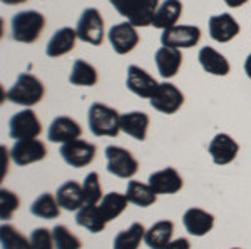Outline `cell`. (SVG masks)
<instances>
[{
	"mask_svg": "<svg viewBox=\"0 0 251 249\" xmlns=\"http://www.w3.org/2000/svg\"><path fill=\"white\" fill-rule=\"evenodd\" d=\"M89 131L96 137H116L121 131V114L114 107L102 102H94L87 112Z\"/></svg>",
	"mask_w": 251,
	"mask_h": 249,
	"instance_id": "cell-1",
	"label": "cell"
},
{
	"mask_svg": "<svg viewBox=\"0 0 251 249\" xmlns=\"http://www.w3.org/2000/svg\"><path fill=\"white\" fill-rule=\"evenodd\" d=\"M111 5L123 15L126 22L134 27L152 25L154 14L161 5L159 0H109Z\"/></svg>",
	"mask_w": 251,
	"mask_h": 249,
	"instance_id": "cell-2",
	"label": "cell"
},
{
	"mask_svg": "<svg viewBox=\"0 0 251 249\" xmlns=\"http://www.w3.org/2000/svg\"><path fill=\"white\" fill-rule=\"evenodd\" d=\"M46 95V87H44L42 80L32 74H20L15 84L7 91V99L10 102L24 106L30 109L32 106H37L40 100Z\"/></svg>",
	"mask_w": 251,
	"mask_h": 249,
	"instance_id": "cell-3",
	"label": "cell"
},
{
	"mask_svg": "<svg viewBox=\"0 0 251 249\" xmlns=\"http://www.w3.org/2000/svg\"><path fill=\"white\" fill-rule=\"evenodd\" d=\"M47 20L37 10H22L12 19V37L20 44L37 42L46 29Z\"/></svg>",
	"mask_w": 251,
	"mask_h": 249,
	"instance_id": "cell-4",
	"label": "cell"
},
{
	"mask_svg": "<svg viewBox=\"0 0 251 249\" xmlns=\"http://www.w3.org/2000/svg\"><path fill=\"white\" fill-rule=\"evenodd\" d=\"M106 160H107V166H106L107 172L119 179H131L139 171V162L132 156V152L121 146H107Z\"/></svg>",
	"mask_w": 251,
	"mask_h": 249,
	"instance_id": "cell-5",
	"label": "cell"
},
{
	"mask_svg": "<svg viewBox=\"0 0 251 249\" xmlns=\"http://www.w3.org/2000/svg\"><path fill=\"white\" fill-rule=\"evenodd\" d=\"M77 37L79 40L86 44H91L94 47L102 45L104 42V19L100 15V12L94 9V7H89L80 14L79 22H77Z\"/></svg>",
	"mask_w": 251,
	"mask_h": 249,
	"instance_id": "cell-6",
	"label": "cell"
},
{
	"mask_svg": "<svg viewBox=\"0 0 251 249\" xmlns=\"http://www.w3.org/2000/svg\"><path fill=\"white\" fill-rule=\"evenodd\" d=\"M152 109H156L161 114L171 115L176 114L177 111L183 107L184 104V94L181 92V89H177L174 84L171 82H161L159 87L156 89V92L152 94V97L149 99Z\"/></svg>",
	"mask_w": 251,
	"mask_h": 249,
	"instance_id": "cell-7",
	"label": "cell"
},
{
	"mask_svg": "<svg viewBox=\"0 0 251 249\" xmlns=\"http://www.w3.org/2000/svg\"><path fill=\"white\" fill-rule=\"evenodd\" d=\"M59 154L67 166L80 169V167L89 166L96 159L97 147L92 142H87L84 139H75L67 144H62Z\"/></svg>",
	"mask_w": 251,
	"mask_h": 249,
	"instance_id": "cell-8",
	"label": "cell"
},
{
	"mask_svg": "<svg viewBox=\"0 0 251 249\" xmlns=\"http://www.w3.org/2000/svg\"><path fill=\"white\" fill-rule=\"evenodd\" d=\"M42 132V122L32 109L20 111L12 115L9 122V136L15 140L37 139Z\"/></svg>",
	"mask_w": 251,
	"mask_h": 249,
	"instance_id": "cell-9",
	"label": "cell"
},
{
	"mask_svg": "<svg viewBox=\"0 0 251 249\" xmlns=\"http://www.w3.org/2000/svg\"><path fill=\"white\" fill-rule=\"evenodd\" d=\"M47 146L39 139H25L15 140V144L10 149V159L15 166L25 167L34 162H40L47 158Z\"/></svg>",
	"mask_w": 251,
	"mask_h": 249,
	"instance_id": "cell-10",
	"label": "cell"
},
{
	"mask_svg": "<svg viewBox=\"0 0 251 249\" xmlns=\"http://www.w3.org/2000/svg\"><path fill=\"white\" fill-rule=\"evenodd\" d=\"M107 39L112 50L119 55H126L129 52H132L141 40L137 27H134L129 22H121L112 25L107 32Z\"/></svg>",
	"mask_w": 251,
	"mask_h": 249,
	"instance_id": "cell-11",
	"label": "cell"
},
{
	"mask_svg": "<svg viewBox=\"0 0 251 249\" xmlns=\"http://www.w3.org/2000/svg\"><path fill=\"white\" fill-rule=\"evenodd\" d=\"M201 40V29L196 25H174L171 29L163 30L161 34V44L164 47H174V49H191L198 45Z\"/></svg>",
	"mask_w": 251,
	"mask_h": 249,
	"instance_id": "cell-12",
	"label": "cell"
},
{
	"mask_svg": "<svg viewBox=\"0 0 251 249\" xmlns=\"http://www.w3.org/2000/svg\"><path fill=\"white\" fill-rule=\"evenodd\" d=\"M208 152L216 166H228V164H231L238 158L240 144L229 134L221 132V134H216L211 139V142L208 146Z\"/></svg>",
	"mask_w": 251,
	"mask_h": 249,
	"instance_id": "cell-13",
	"label": "cell"
},
{
	"mask_svg": "<svg viewBox=\"0 0 251 249\" xmlns=\"http://www.w3.org/2000/svg\"><path fill=\"white\" fill-rule=\"evenodd\" d=\"M126 86L127 89L136 94L141 99H151L156 89L159 87V82L152 77L149 72L141 69L139 66L127 67V77H126Z\"/></svg>",
	"mask_w": 251,
	"mask_h": 249,
	"instance_id": "cell-14",
	"label": "cell"
},
{
	"mask_svg": "<svg viewBox=\"0 0 251 249\" xmlns=\"http://www.w3.org/2000/svg\"><path fill=\"white\" fill-rule=\"evenodd\" d=\"M82 127L77 120H74L69 115H59L50 122L47 131V139L54 144H67L71 140L80 139Z\"/></svg>",
	"mask_w": 251,
	"mask_h": 249,
	"instance_id": "cell-15",
	"label": "cell"
},
{
	"mask_svg": "<svg viewBox=\"0 0 251 249\" xmlns=\"http://www.w3.org/2000/svg\"><path fill=\"white\" fill-rule=\"evenodd\" d=\"M148 184L154 189L157 196L161 194H176L183 189L184 181L183 176L174 167H164L161 171H156L149 176Z\"/></svg>",
	"mask_w": 251,
	"mask_h": 249,
	"instance_id": "cell-16",
	"label": "cell"
},
{
	"mask_svg": "<svg viewBox=\"0 0 251 249\" xmlns=\"http://www.w3.org/2000/svg\"><path fill=\"white\" fill-rule=\"evenodd\" d=\"M208 29L213 40L220 44H228L234 37H238V34L241 32V25L231 14H220L209 19Z\"/></svg>",
	"mask_w": 251,
	"mask_h": 249,
	"instance_id": "cell-17",
	"label": "cell"
},
{
	"mask_svg": "<svg viewBox=\"0 0 251 249\" xmlns=\"http://www.w3.org/2000/svg\"><path fill=\"white\" fill-rule=\"evenodd\" d=\"M184 229L194 238H203L214 227V216L201 207H189L183 214Z\"/></svg>",
	"mask_w": 251,
	"mask_h": 249,
	"instance_id": "cell-18",
	"label": "cell"
},
{
	"mask_svg": "<svg viewBox=\"0 0 251 249\" xmlns=\"http://www.w3.org/2000/svg\"><path fill=\"white\" fill-rule=\"evenodd\" d=\"M55 198L59 201V206L69 212H77L80 207L86 206L82 184H79L77 181H66L60 184L55 191Z\"/></svg>",
	"mask_w": 251,
	"mask_h": 249,
	"instance_id": "cell-19",
	"label": "cell"
},
{
	"mask_svg": "<svg viewBox=\"0 0 251 249\" xmlns=\"http://www.w3.org/2000/svg\"><path fill=\"white\" fill-rule=\"evenodd\" d=\"M154 62L157 67V72L163 79H173L179 72L183 66V54L179 49L174 47H159L154 54Z\"/></svg>",
	"mask_w": 251,
	"mask_h": 249,
	"instance_id": "cell-20",
	"label": "cell"
},
{
	"mask_svg": "<svg viewBox=\"0 0 251 249\" xmlns=\"http://www.w3.org/2000/svg\"><path fill=\"white\" fill-rule=\"evenodd\" d=\"M77 30H74L72 27H62L55 32L50 37V40L47 42L46 47V54L47 57L55 59L60 55H66L69 52H72L75 49V44H77Z\"/></svg>",
	"mask_w": 251,
	"mask_h": 249,
	"instance_id": "cell-21",
	"label": "cell"
},
{
	"mask_svg": "<svg viewBox=\"0 0 251 249\" xmlns=\"http://www.w3.org/2000/svg\"><path fill=\"white\" fill-rule=\"evenodd\" d=\"M149 124H151V119L146 112L132 111L121 115V131L127 134L129 137L141 140V142L148 137Z\"/></svg>",
	"mask_w": 251,
	"mask_h": 249,
	"instance_id": "cell-22",
	"label": "cell"
},
{
	"mask_svg": "<svg viewBox=\"0 0 251 249\" xmlns=\"http://www.w3.org/2000/svg\"><path fill=\"white\" fill-rule=\"evenodd\" d=\"M198 59H200V64H201V67H203V70L211 75L225 77V75H228L229 72H231V66H229L228 59H226L221 52H218L216 49H213V47H209V45H206L200 50Z\"/></svg>",
	"mask_w": 251,
	"mask_h": 249,
	"instance_id": "cell-23",
	"label": "cell"
},
{
	"mask_svg": "<svg viewBox=\"0 0 251 249\" xmlns=\"http://www.w3.org/2000/svg\"><path fill=\"white\" fill-rule=\"evenodd\" d=\"M174 234V223L169 219L157 221L149 229H146L144 244L149 249H166L171 244Z\"/></svg>",
	"mask_w": 251,
	"mask_h": 249,
	"instance_id": "cell-24",
	"label": "cell"
},
{
	"mask_svg": "<svg viewBox=\"0 0 251 249\" xmlns=\"http://www.w3.org/2000/svg\"><path fill=\"white\" fill-rule=\"evenodd\" d=\"M183 15V2L181 0H164L157 7L152 27L159 30H168L171 27L177 25V20Z\"/></svg>",
	"mask_w": 251,
	"mask_h": 249,
	"instance_id": "cell-25",
	"label": "cell"
},
{
	"mask_svg": "<svg viewBox=\"0 0 251 249\" xmlns=\"http://www.w3.org/2000/svg\"><path fill=\"white\" fill-rule=\"evenodd\" d=\"M75 223H77V226L84 227L92 234L102 232L107 226V221L102 216L97 204H86L84 207H80L75 212Z\"/></svg>",
	"mask_w": 251,
	"mask_h": 249,
	"instance_id": "cell-26",
	"label": "cell"
},
{
	"mask_svg": "<svg viewBox=\"0 0 251 249\" xmlns=\"http://www.w3.org/2000/svg\"><path fill=\"white\" fill-rule=\"evenodd\" d=\"M126 198L131 204L139 207H149L157 201V194L154 192L149 184L139 182V181H127V187H126Z\"/></svg>",
	"mask_w": 251,
	"mask_h": 249,
	"instance_id": "cell-27",
	"label": "cell"
},
{
	"mask_svg": "<svg viewBox=\"0 0 251 249\" xmlns=\"http://www.w3.org/2000/svg\"><path fill=\"white\" fill-rule=\"evenodd\" d=\"M99 80V74H97L96 67L92 64L86 62V60L79 59L74 62L71 70V75H69V82L72 86L77 87H94Z\"/></svg>",
	"mask_w": 251,
	"mask_h": 249,
	"instance_id": "cell-28",
	"label": "cell"
},
{
	"mask_svg": "<svg viewBox=\"0 0 251 249\" xmlns=\"http://www.w3.org/2000/svg\"><path fill=\"white\" fill-rule=\"evenodd\" d=\"M60 209L62 207L59 206V201L55 198V194H50V192H44L40 194L34 203L30 204V214H34L35 218L40 219H57L60 216Z\"/></svg>",
	"mask_w": 251,
	"mask_h": 249,
	"instance_id": "cell-29",
	"label": "cell"
},
{
	"mask_svg": "<svg viewBox=\"0 0 251 249\" xmlns=\"http://www.w3.org/2000/svg\"><path fill=\"white\" fill-rule=\"evenodd\" d=\"M127 204L131 203L126 198V194H121V192L114 191V192H109V194H104V198L100 199V203L97 206H99V209L107 223H111V221L117 219L127 209Z\"/></svg>",
	"mask_w": 251,
	"mask_h": 249,
	"instance_id": "cell-30",
	"label": "cell"
},
{
	"mask_svg": "<svg viewBox=\"0 0 251 249\" xmlns=\"http://www.w3.org/2000/svg\"><path fill=\"white\" fill-rule=\"evenodd\" d=\"M146 227L141 223H132L127 229L117 232L112 243V249H139L141 243H144Z\"/></svg>",
	"mask_w": 251,
	"mask_h": 249,
	"instance_id": "cell-31",
	"label": "cell"
},
{
	"mask_svg": "<svg viewBox=\"0 0 251 249\" xmlns=\"http://www.w3.org/2000/svg\"><path fill=\"white\" fill-rule=\"evenodd\" d=\"M0 244L2 249H32L30 238L24 236L17 227L7 223L0 227Z\"/></svg>",
	"mask_w": 251,
	"mask_h": 249,
	"instance_id": "cell-32",
	"label": "cell"
},
{
	"mask_svg": "<svg viewBox=\"0 0 251 249\" xmlns=\"http://www.w3.org/2000/svg\"><path fill=\"white\" fill-rule=\"evenodd\" d=\"M52 234H54L55 249H82V241L64 224L54 226Z\"/></svg>",
	"mask_w": 251,
	"mask_h": 249,
	"instance_id": "cell-33",
	"label": "cell"
},
{
	"mask_svg": "<svg viewBox=\"0 0 251 249\" xmlns=\"http://www.w3.org/2000/svg\"><path fill=\"white\" fill-rule=\"evenodd\" d=\"M82 191H84V198H86V204H99L100 199L104 198L100 178L96 171L89 172L86 178H84Z\"/></svg>",
	"mask_w": 251,
	"mask_h": 249,
	"instance_id": "cell-34",
	"label": "cell"
},
{
	"mask_svg": "<svg viewBox=\"0 0 251 249\" xmlns=\"http://www.w3.org/2000/svg\"><path fill=\"white\" fill-rule=\"evenodd\" d=\"M19 206H20L19 196L15 194L14 191L2 187V189H0V219H2L3 223L12 219V216L15 214Z\"/></svg>",
	"mask_w": 251,
	"mask_h": 249,
	"instance_id": "cell-35",
	"label": "cell"
},
{
	"mask_svg": "<svg viewBox=\"0 0 251 249\" xmlns=\"http://www.w3.org/2000/svg\"><path fill=\"white\" fill-rule=\"evenodd\" d=\"M32 249H55L54 234L47 227H37L30 232Z\"/></svg>",
	"mask_w": 251,
	"mask_h": 249,
	"instance_id": "cell-36",
	"label": "cell"
},
{
	"mask_svg": "<svg viewBox=\"0 0 251 249\" xmlns=\"http://www.w3.org/2000/svg\"><path fill=\"white\" fill-rule=\"evenodd\" d=\"M166 249H191V243H189L188 238H177L173 239L171 244Z\"/></svg>",
	"mask_w": 251,
	"mask_h": 249,
	"instance_id": "cell-37",
	"label": "cell"
},
{
	"mask_svg": "<svg viewBox=\"0 0 251 249\" xmlns=\"http://www.w3.org/2000/svg\"><path fill=\"white\" fill-rule=\"evenodd\" d=\"M246 2H250V0H225L226 5L231 7V9H240V7L245 5Z\"/></svg>",
	"mask_w": 251,
	"mask_h": 249,
	"instance_id": "cell-38",
	"label": "cell"
},
{
	"mask_svg": "<svg viewBox=\"0 0 251 249\" xmlns=\"http://www.w3.org/2000/svg\"><path fill=\"white\" fill-rule=\"evenodd\" d=\"M245 74L248 75V79H251V54L245 60Z\"/></svg>",
	"mask_w": 251,
	"mask_h": 249,
	"instance_id": "cell-39",
	"label": "cell"
},
{
	"mask_svg": "<svg viewBox=\"0 0 251 249\" xmlns=\"http://www.w3.org/2000/svg\"><path fill=\"white\" fill-rule=\"evenodd\" d=\"M24 2H27V0H2L3 5H20Z\"/></svg>",
	"mask_w": 251,
	"mask_h": 249,
	"instance_id": "cell-40",
	"label": "cell"
},
{
	"mask_svg": "<svg viewBox=\"0 0 251 249\" xmlns=\"http://www.w3.org/2000/svg\"><path fill=\"white\" fill-rule=\"evenodd\" d=\"M231 249H241V248H231Z\"/></svg>",
	"mask_w": 251,
	"mask_h": 249,
	"instance_id": "cell-41",
	"label": "cell"
}]
</instances>
